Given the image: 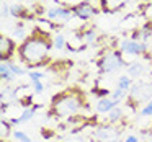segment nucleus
<instances>
[{"label": "nucleus", "instance_id": "obj_30", "mask_svg": "<svg viewBox=\"0 0 152 142\" xmlns=\"http://www.w3.org/2000/svg\"><path fill=\"white\" fill-rule=\"evenodd\" d=\"M124 142H139V137L134 135V134H131V135H128V137L124 139Z\"/></svg>", "mask_w": 152, "mask_h": 142}, {"label": "nucleus", "instance_id": "obj_27", "mask_svg": "<svg viewBox=\"0 0 152 142\" xmlns=\"http://www.w3.org/2000/svg\"><path fill=\"white\" fill-rule=\"evenodd\" d=\"M8 17H12V12H10V5L7 4V2H4L2 4V18H8Z\"/></svg>", "mask_w": 152, "mask_h": 142}, {"label": "nucleus", "instance_id": "obj_1", "mask_svg": "<svg viewBox=\"0 0 152 142\" xmlns=\"http://www.w3.org/2000/svg\"><path fill=\"white\" fill-rule=\"evenodd\" d=\"M53 39H49L48 33H43V28H34L33 33L20 44L18 47V56L20 60L25 62L28 67L30 66H36L41 67L44 66V60H46L49 51L53 49Z\"/></svg>", "mask_w": 152, "mask_h": 142}, {"label": "nucleus", "instance_id": "obj_15", "mask_svg": "<svg viewBox=\"0 0 152 142\" xmlns=\"http://www.w3.org/2000/svg\"><path fill=\"white\" fill-rule=\"evenodd\" d=\"M13 38L18 41H25L28 38V31H26V26H25L23 21H18L17 26L13 28Z\"/></svg>", "mask_w": 152, "mask_h": 142}, {"label": "nucleus", "instance_id": "obj_18", "mask_svg": "<svg viewBox=\"0 0 152 142\" xmlns=\"http://www.w3.org/2000/svg\"><path fill=\"white\" fill-rule=\"evenodd\" d=\"M0 127H2V131H0V135H2V141L4 139H7L10 134H13V131H12V124L8 119H2V124H0Z\"/></svg>", "mask_w": 152, "mask_h": 142}, {"label": "nucleus", "instance_id": "obj_33", "mask_svg": "<svg viewBox=\"0 0 152 142\" xmlns=\"http://www.w3.org/2000/svg\"><path fill=\"white\" fill-rule=\"evenodd\" d=\"M33 142H34V141H33Z\"/></svg>", "mask_w": 152, "mask_h": 142}, {"label": "nucleus", "instance_id": "obj_26", "mask_svg": "<svg viewBox=\"0 0 152 142\" xmlns=\"http://www.w3.org/2000/svg\"><path fill=\"white\" fill-rule=\"evenodd\" d=\"M93 93H96V96L100 98H106V96H111V92L106 88H93Z\"/></svg>", "mask_w": 152, "mask_h": 142}, {"label": "nucleus", "instance_id": "obj_14", "mask_svg": "<svg viewBox=\"0 0 152 142\" xmlns=\"http://www.w3.org/2000/svg\"><path fill=\"white\" fill-rule=\"evenodd\" d=\"M123 119V109L119 108V106H116L115 109H111V111L106 114V124H116V122H119Z\"/></svg>", "mask_w": 152, "mask_h": 142}, {"label": "nucleus", "instance_id": "obj_8", "mask_svg": "<svg viewBox=\"0 0 152 142\" xmlns=\"http://www.w3.org/2000/svg\"><path fill=\"white\" fill-rule=\"evenodd\" d=\"M72 10H74V18H77L80 21H87V20H90V18L98 15V8L90 4L88 0L77 4L75 7H72Z\"/></svg>", "mask_w": 152, "mask_h": 142}, {"label": "nucleus", "instance_id": "obj_32", "mask_svg": "<svg viewBox=\"0 0 152 142\" xmlns=\"http://www.w3.org/2000/svg\"><path fill=\"white\" fill-rule=\"evenodd\" d=\"M41 134H43V135H44V137H46V139H49L51 135H53V132H48L46 129H43V131H41Z\"/></svg>", "mask_w": 152, "mask_h": 142}, {"label": "nucleus", "instance_id": "obj_3", "mask_svg": "<svg viewBox=\"0 0 152 142\" xmlns=\"http://www.w3.org/2000/svg\"><path fill=\"white\" fill-rule=\"evenodd\" d=\"M152 100V83L151 82H136L132 83L128 93V106L136 111L139 105H147Z\"/></svg>", "mask_w": 152, "mask_h": 142}, {"label": "nucleus", "instance_id": "obj_5", "mask_svg": "<svg viewBox=\"0 0 152 142\" xmlns=\"http://www.w3.org/2000/svg\"><path fill=\"white\" fill-rule=\"evenodd\" d=\"M93 137L98 142H119L121 139V131L113 124H103L96 127Z\"/></svg>", "mask_w": 152, "mask_h": 142}, {"label": "nucleus", "instance_id": "obj_23", "mask_svg": "<svg viewBox=\"0 0 152 142\" xmlns=\"http://www.w3.org/2000/svg\"><path fill=\"white\" fill-rule=\"evenodd\" d=\"M128 93H129V92H126V90L115 88V90L111 92V98H113V100H116V101H121L123 98H126V96H128Z\"/></svg>", "mask_w": 152, "mask_h": 142}, {"label": "nucleus", "instance_id": "obj_16", "mask_svg": "<svg viewBox=\"0 0 152 142\" xmlns=\"http://www.w3.org/2000/svg\"><path fill=\"white\" fill-rule=\"evenodd\" d=\"M82 38H83V43L85 44H93L96 41V38H98V34H96L95 28H88V30L82 31Z\"/></svg>", "mask_w": 152, "mask_h": 142}, {"label": "nucleus", "instance_id": "obj_29", "mask_svg": "<svg viewBox=\"0 0 152 142\" xmlns=\"http://www.w3.org/2000/svg\"><path fill=\"white\" fill-rule=\"evenodd\" d=\"M142 137H144V142H152V131H142Z\"/></svg>", "mask_w": 152, "mask_h": 142}, {"label": "nucleus", "instance_id": "obj_22", "mask_svg": "<svg viewBox=\"0 0 152 142\" xmlns=\"http://www.w3.org/2000/svg\"><path fill=\"white\" fill-rule=\"evenodd\" d=\"M12 135H13V139L17 142H33L30 135H28L26 132H23V131H13V134H12Z\"/></svg>", "mask_w": 152, "mask_h": 142}, {"label": "nucleus", "instance_id": "obj_19", "mask_svg": "<svg viewBox=\"0 0 152 142\" xmlns=\"http://www.w3.org/2000/svg\"><path fill=\"white\" fill-rule=\"evenodd\" d=\"M53 46L56 47L57 51H62L64 47H67V41H66V36H62V34L57 33L56 36L53 38Z\"/></svg>", "mask_w": 152, "mask_h": 142}, {"label": "nucleus", "instance_id": "obj_21", "mask_svg": "<svg viewBox=\"0 0 152 142\" xmlns=\"http://www.w3.org/2000/svg\"><path fill=\"white\" fill-rule=\"evenodd\" d=\"M28 77H30L31 83H34V82H43V79L46 75L41 70H28Z\"/></svg>", "mask_w": 152, "mask_h": 142}, {"label": "nucleus", "instance_id": "obj_13", "mask_svg": "<svg viewBox=\"0 0 152 142\" xmlns=\"http://www.w3.org/2000/svg\"><path fill=\"white\" fill-rule=\"evenodd\" d=\"M0 77L4 82H12L15 79V74L12 72L8 60H2V64H0Z\"/></svg>", "mask_w": 152, "mask_h": 142}, {"label": "nucleus", "instance_id": "obj_7", "mask_svg": "<svg viewBox=\"0 0 152 142\" xmlns=\"http://www.w3.org/2000/svg\"><path fill=\"white\" fill-rule=\"evenodd\" d=\"M46 18L49 21H62V23H69L70 20L74 18V10L72 7H51L46 10Z\"/></svg>", "mask_w": 152, "mask_h": 142}, {"label": "nucleus", "instance_id": "obj_31", "mask_svg": "<svg viewBox=\"0 0 152 142\" xmlns=\"http://www.w3.org/2000/svg\"><path fill=\"white\" fill-rule=\"evenodd\" d=\"M8 121H10V124H12V126H18V124H21L20 118H10Z\"/></svg>", "mask_w": 152, "mask_h": 142}, {"label": "nucleus", "instance_id": "obj_9", "mask_svg": "<svg viewBox=\"0 0 152 142\" xmlns=\"http://www.w3.org/2000/svg\"><path fill=\"white\" fill-rule=\"evenodd\" d=\"M15 52V41L8 36H0V59L8 60Z\"/></svg>", "mask_w": 152, "mask_h": 142}, {"label": "nucleus", "instance_id": "obj_10", "mask_svg": "<svg viewBox=\"0 0 152 142\" xmlns=\"http://www.w3.org/2000/svg\"><path fill=\"white\" fill-rule=\"evenodd\" d=\"M100 2V8L106 13H116L118 10L124 8L131 0H98Z\"/></svg>", "mask_w": 152, "mask_h": 142}, {"label": "nucleus", "instance_id": "obj_11", "mask_svg": "<svg viewBox=\"0 0 152 142\" xmlns=\"http://www.w3.org/2000/svg\"><path fill=\"white\" fill-rule=\"evenodd\" d=\"M119 103L121 101H116V100H113L111 96H106V98H100L98 101H96V111L102 113V114H108L111 109H115L116 106H119Z\"/></svg>", "mask_w": 152, "mask_h": 142}, {"label": "nucleus", "instance_id": "obj_17", "mask_svg": "<svg viewBox=\"0 0 152 142\" xmlns=\"http://www.w3.org/2000/svg\"><path fill=\"white\" fill-rule=\"evenodd\" d=\"M116 88H121V90H126V92H129L132 87V79L129 75H121L118 77V83H116Z\"/></svg>", "mask_w": 152, "mask_h": 142}, {"label": "nucleus", "instance_id": "obj_2", "mask_svg": "<svg viewBox=\"0 0 152 142\" xmlns=\"http://www.w3.org/2000/svg\"><path fill=\"white\" fill-rule=\"evenodd\" d=\"M82 108H87L85 95L79 88H69L66 92H61L53 96L51 106L48 116L49 118H59V119H67L70 116L79 114Z\"/></svg>", "mask_w": 152, "mask_h": 142}, {"label": "nucleus", "instance_id": "obj_24", "mask_svg": "<svg viewBox=\"0 0 152 142\" xmlns=\"http://www.w3.org/2000/svg\"><path fill=\"white\" fill-rule=\"evenodd\" d=\"M139 116H142V118H151L152 116V100L147 103V105L142 106V109L139 111Z\"/></svg>", "mask_w": 152, "mask_h": 142}, {"label": "nucleus", "instance_id": "obj_6", "mask_svg": "<svg viewBox=\"0 0 152 142\" xmlns=\"http://www.w3.org/2000/svg\"><path fill=\"white\" fill-rule=\"evenodd\" d=\"M118 49L123 54H131V56H141L147 51V43L144 41H136V39H121L118 44Z\"/></svg>", "mask_w": 152, "mask_h": 142}, {"label": "nucleus", "instance_id": "obj_12", "mask_svg": "<svg viewBox=\"0 0 152 142\" xmlns=\"http://www.w3.org/2000/svg\"><path fill=\"white\" fill-rule=\"evenodd\" d=\"M144 72H145V66L142 62H131L128 66V75L131 77V79H137V77H141Z\"/></svg>", "mask_w": 152, "mask_h": 142}, {"label": "nucleus", "instance_id": "obj_4", "mask_svg": "<svg viewBox=\"0 0 152 142\" xmlns=\"http://www.w3.org/2000/svg\"><path fill=\"white\" fill-rule=\"evenodd\" d=\"M124 59H123L121 51H106L102 57L98 59L96 66H98L100 74H113L116 70H119L121 67H124Z\"/></svg>", "mask_w": 152, "mask_h": 142}, {"label": "nucleus", "instance_id": "obj_25", "mask_svg": "<svg viewBox=\"0 0 152 142\" xmlns=\"http://www.w3.org/2000/svg\"><path fill=\"white\" fill-rule=\"evenodd\" d=\"M8 64H10V69H12V72L15 74V77H23L25 74H26V69L20 67L18 64H12V62H8Z\"/></svg>", "mask_w": 152, "mask_h": 142}, {"label": "nucleus", "instance_id": "obj_20", "mask_svg": "<svg viewBox=\"0 0 152 142\" xmlns=\"http://www.w3.org/2000/svg\"><path fill=\"white\" fill-rule=\"evenodd\" d=\"M34 113H36V111H34L33 106H30V108H23V111H21V114L18 116V118H20L21 122H28L30 119H33Z\"/></svg>", "mask_w": 152, "mask_h": 142}, {"label": "nucleus", "instance_id": "obj_28", "mask_svg": "<svg viewBox=\"0 0 152 142\" xmlns=\"http://www.w3.org/2000/svg\"><path fill=\"white\" fill-rule=\"evenodd\" d=\"M33 90H34V93L41 95V93L44 92V83H43V82H34V83H33Z\"/></svg>", "mask_w": 152, "mask_h": 142}]
</instances>
